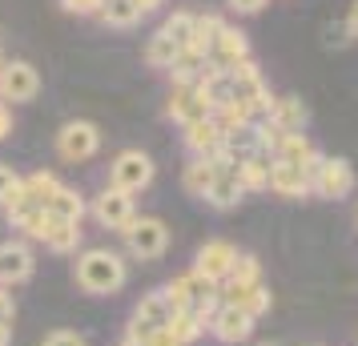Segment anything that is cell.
Wrapping results in <instances>:
<instances>
[{
  "label": "cell",
  "instance_id": "cell-1",
  "mask_svg": "<svg viewBox=\"0 0 358 346\" xmlns=\"http://www.w3.org/2000/svg\"><path fill=\"white\" fill-rule=\"evenodd\" d=\"M73 278L85 294L93 298H109L117 290H125L129 282V262L109 246H89L77 254V266H73Z\"/></svg>",
  "mask_w": 358,
  "mask_h": 346
},
{
  "label": "cell",
  "instance_id": "cell-2",
  "mask_svg": "<svg viewBox=\"0 0 358 346\" xmlns=\"http://www.w3.org/2000/svg\"><path fill=\"white\" fill-rule=\"evenodd\" d=\"M153 157L149 153H141V149H121L113 157V165H109V185L113 189H121V194H141V189H149L153 185Z\"/></svg>",
  "mask_w": 358,
  "mask_h": 346
},
{
  "label": "cell",
  "instance_id": "cell-3",
  "mask_svg": "<svg viewBox=\"0 0 358 346\" xmlns=\"http://www.w3.org/2000/svg\"><path fill=\"white\" fill-rule=\"evenodd\" d=\"M121 238H125L129 258H137V262H157L169 250V226H165L162 217H133L129 230L121 233Z\"/></svg>",
  "mask_w": 358,
  "mask_h": 346
},
{
  "label": "cell",
  "instance_id": "cell-4",
  "mask_svg": "<svg viewBox=\"0 0 358 346\" xmlns=\"http://www.w3.org/2000/svg\"><path fill=\"white\" fill-rule=\"evenodd\" d=\"M173 314L178 310H173V302L165 298V290H149V294H141V302L133 306V318H129V330H125V334L149 343V334L165 330L169 322H173Z\"/></svg>",
  "mask_w": 358,
  "mask_h": 346
},
{
  "label": "cell",
  "instance_id": "cell-5",
  "mask_svg": "<svg viewBox=\"0 0 358 346\" xmlns=\"http://www.w3.org/2000/svg\"><path fill=\"white\" fill-rule=\"evenodd\" d=\"M165 298L173 302V310H201V306H213L217 302V286L210 278H201L197 270H185L178 278H169V286H162Z\"/></svg>",
  "mask_w": 358,
  "mask_h": 346
},
{
  "label": "cell",
  "instance_id": "cell-6",
  "mask_svg": "<svg viewBox=\"0 0 358 346\" xmlns=\"http://www.w3.org/2000/svg\"><path fill=\"white\" fill-rule=\"evenodd\" d=\"M101 149V129L93 121H65L61 133H57V153H61V161H89V157H97Z\"/></svg>",
  "mask_w": 358,
  "mask_h": 346
},
{
  "label": "cell",
  "instance_id": "cell-7",
  "mask_svg": "<svg viewBox=\"0 0 358 346\" xmlns=\"http://www.w3.org/2000/svg\"><path fill=\"white\" fill-rule=\"evenodd\" d=\"M36 274V254L24 238H8L0 242V286L13 290V286H24V282Z\"/></svg>",
  "mask_w": 358,
  "mask_h": 346
},
{
  "label": "cell",
  "instance_id": "cell-8",
  "mask_svg": "<svg viewBox=\"0 0 358 346\" xmlns=\"http://www.w3.org/2000/svg\"><path fill=\"white\" fill-rule=\"evenodd\" d=\"M41 93V73L29 61H0V101L4 105H20Z\"/></svg>",
  "mask_w": 358,
  "mask_h": 346
},
{
  "label": "cell",
  "instance_id": "cell-9",
  "mask_svg": "<svg viewBox=\"0 0 358 346\" xmlns=\"http://www.w3.org/2000/svg\"><path fill=\"white\" fill-rule=\"evenodd\" d=\"M93 217H97V226H105V230L113 233H125L129 230V222L137 217V210H133V198L129 194H121V189H113V185H105L97 198H93Z\"/></svg>",
  "mask_w": 358,
  "mask_h": 346
},
{
  "label": "cell",
  "instance_id": "cell-10",
  "mask_svg": "<svg viewBox=\"0 0 358 346\" xmlns=\"http://www.w3.org/2000/svg\"><path fill=\"white\" fill-rule=\"evenodd\" d=\"M234 262H238V246H234V242H226V238H210L206 246L197 250L194 270L201 274V278H210L213 286H222V282H226V274L234 270Z\"/></svg>",
  "mask_w": 358,
  "mask_h": 346
},
{
  "label": "cell",
  "instance_id": "cell-11",
  "mask_svg": "<svg viewBox=\"0 0 358 346\" xmlns=\"http://www.w3.org/2000/svg\"><path fill=\"white\" fill-rule=\"evenodd\" d=\"M165 117H173L181 129H185V125H194V121L213 117V105L197 93V85H173V93L165 101Z\"/></svg>",
  "mask_w": 358,
  "mask_h": 346
},
{
  "label": "cell",
  "instance_id": "cell-12",
  "mask_svg": "<svg viewBox=\"0 0 358 346\" xmlns=\"http://www.w3.org/2000/svg\"><path fill=\"white\" fill-rule=\"evenodd\" d=\"M210 334L217 343L238 346L254 334V318L245 310H238V306H229V302H217V310H213V318H210Z\"/></svg>",
  "mask_w": 358,
  "mask_h": 346
},
{
  "label": "cell",
  "instance_id": "cell-13",
  "mask_svg": "<svg viewBox=\"0 0 358 346\" xmlns=\"http://www.w3.org/2000/svg\"><path fill=\"white\" fill-rule=\"evenodd\" d=\"M350 189H355V169L346 157H326L322 169H318V178H314V194L326 201H338V198H350Z\"/></svg>",
  "mask_w": 358,
  "mask_h": 346
},
{
  "label": "cell",
  "instance_id": "cell-14",
  "mask_svg": "<svg viewBox=\"0 0 358 346\" xmlns=\"http://www.w3.org/2000/svg\"><path fill=\"white\" fill-rule=\"evenodd\" d=\"M242 61H250V41H245V33H242V29L222 24V33H217V41H213L210 61H206V65L222 69V73H234Z\"/></svg>",
  "mask_w": 358,
  "mask_h": 346
},
{
  "label": "cell",
  "instance_id": "cell-15",
  "mask_svg": "<svg viewBox=\"0 0 358 346\" xmlns=\"http://www.w3.org/2000/svg\"><path fill=\"white\" fill-rule=\"evenodd\" d=\"M270 189L278 198H310V178L294 161H270Z\"/></svg>",
  "mask_w": 358,
  "mask_h": 346
},
{
  "label": "cell",
  "instance_id": "cell-16",
  "mask_svg": "<svg viewBox=\"0 0 358 346\" xmlns=\"http://www.w3.org/2000/svg\"><path fill=\"white\" fill-rule=\"evenodd\" d=\"M217 298L229 302V306H238V310H245L254 322H258L262 314H270V306H274V294H270V286H266V282L245 286V290H222V286H217Z\"/></svg>",
  "mask_w": 358,
  "mask_h": 346
},
{
  "label": "cell",
  "instance_id": "cell-17",
  "mask_svg": "<svg viewBox=\"0 0 358 346\" xmlns=\"http://www.w3.org/2000/svg\"><path fill=\"white\" fill-rule=\"evenodd\" d=\"M242 198H245V189H242V182H238V161H234V165H226V169L213 178L210 194H206L201 201L213 206V210H234Z\"/></svg>",
  "mask_w": 358,
  "mask_h": 346
},
{
  "label": "cell",
  "instance_id": "cell-18",
  "mask_svg": "<svg viewBox=\"0 0 358 346\" xmlns=\"http://www.w3.org/2000/svg\"><path fill=\"white\" fill-rule=\"evenodd\" d=\"M181 141H185V149L194 153V157H217V149H222V129L213 125V117H206V121H194V125H185V133H181Z\"/></svg>",
  "mask_w": 358,
  "mask_h": 346
},
{
  "label": "cell",
  "instance_id": "cell-19",
  "mask_svg": "<svg viewBox=\"0 0 358 346\" xmlns=\"http://www.w3.org/2000/svg\"><path fill=\"white\" fill-rule=\"evenodd\" d=\"M266 121H270L274 129H282V133H302L306 121H310V113H306V105H302L298 97H274Z\"/></svg>",
  "mask_w": 358,
  "mask_h": 346
},
{
  "label": "cell",
  "instance_id": "cell-20",
  "mask_svg": "<svg viewBox=\"0 0 358 346\" xmlns=\"http://www.w3.org/2000/svg\"><path fill=\"white\" fill-rule=\"evenodd\" d=\"M217 173H222V169H217L210 157H194V161L185 165V173H181V189H185L189 198H206Z\"/></svg>",
  "mask_w": 358,
  "mask_h": 346
},
{
  "label": "cell",
  "instance_id": "cell-21",
  "mask_svg": "<svg viewBox=\"0 0 358 346\" xmlns=\"http://www.w3.org/2000/svg\"><path fill=\"white\" fill-rule=\"evenodd\" d=\"M222 24H226V20L213 17V13L194 17V36H189L185 52H194V57H201V61H210V49H213V41H217V33H222Z\"/></svg>",
  "mask_w": 358,
  "mask_h": 346
},
{
  "label": "cell",
  "instance_id": "cell-22",
  "mask_svg": "<svg viewBox=\"0 0 358 346\" xmlns=\"http://www.w3.org/2000/svg\"><path fill=\"white\" fill-rule=\"evenodd\" d=\"M85 210H89V201H85L73 185H61L49 201V217H57V222H77V226H81Z\"/></svg>",
  "mask_w": 358,
  "mask_h": 346
},
{
  "label": "cell",
  "instance_id": "cell-23",
  "mask_svg": "<svg viewBox=\"0 0 358 346\" xmlns=\"http://www.w3.org/2000/svg\"><path fill=\"white\" fill-rule=\"evenodd\" d=\"M238 182H242L245 194H258V189H270V157L266 153H250L238 161Z\"/></svg>",
  "mask_w": 358,
  "mask_h": 346
},
{
  "label": "cell",
  "instance_id": "cell-24",
  "mask_svg": "<svg viewBox=\"0 0 358 346\" xmlns=\"http://www.w3.org/2000/svg\"><path fill=\"white\" fill-rule=\"evenodd\" d=\"M20 189H24L29 206L49 210V201H52V194L61 189V182H57V173H49V169H36V173H29V178H20Z\"/></svg>",
  "mask_w": 358,
  "mask_h": 346
},
{
  "label": "cell",
  "instance_id": "cell-25",
  "mask_svg": "<svg viewBox=\"0 0 358 346\" xmlns=\"http://www.w3.org/2000/svg\"><path fill=\"white\" fill-rule=\"evenodd\" d=\"M13 222V230H20V238L24 242H45V233H49V226H52V217H49V210H20V214H13L8 217Z\"/></svg>",
  "mask_w": 358,
  "mask_h": 346
},
{
  "label": "cell",
  "instance_id": "cell-26",
  "mask_svg": "<svg viewBox=\"0 0 358 346\" xmlns=\"http://www.w3.org/2000/svg\"><path fill=\"white\" fill-rule=\"evenodd\" d=\"M45 246H49L52 254H77V250H81V226H77V222H57V217H52L49 233H45Z\"/></svg>",
  "mask_w": 358,
  "mask_h": 346
},
{
  "label": "cell",
  "instance_id": "cell-27",
  "mask_svg": "<svg viewBox=\"0 0 358 346\" xmlns=\"http://www.w3.org/2000/svg\"><path fill=\"white\" fill-rule=\"evenodd\" d=\"M258 282H262V262L254 254H238L234 270H229L226 282H222V290H245V286H258Z\"/></svg>",
  "mask_w": 358,
  "mask_h": 346
},
{
  "label": "cell",
  "instance_id": "cell-28",
  "mask_svg": "<svg viewBox=\"0 0 358 346\" xmlns=\"http://www.w3.org/2000/svg\"><path fill=\"white\" fill-rule=\"evenodd\" d=\"M178 57H181V49L165 33L149 36V45H145V65L149 69H173V65H178Z\"/></svg>",
  "mask_w": 358,
  "mask_h": 346
},
{
  "label": "cell",
  "instance_id": "cell-29",
  "mask_svg": "<svg viewBox=\"0 0 358 346\" xmlns=\"http://www.w3.org/2000/svg\"><path fill=\"white\" fill-rule=\"evenodd\" d=\"M97 17L105 20V24H113V29H133V24L141 20V13H137L133 0H105Z\"/></svg>",
  "mask_w": 358,
  "mask_h": 346
},
{
  "label": "cell",
  "instance_id": "cell-30",
  "mask_svg": "<svg viewBox=\"0 0 358 346\" xmlns=\"http://www.w3.org/2000/svg\"><path fill=\"white\" fill-rule=\"evenodd\" d=\"M165 330H169V334H173L181 346H194L197 338L206 334V322H201L194 310H181V314H173V322H169Z\"/></svg>",
  "mask_w": 358,
  "mask_h": 346
},
{
  "label": "cell",
  "instance_id": "cell-31",
  "mask_svg": "<svg viewBox=\"0 0 358 346\" xmlns=\"http://www.w3.org/2000/svg\"><path fill=\"white\" fill-rule=\"evenodd\" d=\"M310 153H314V145H310L306 133H286V137H282V145H278V153H274V161H294V165H302Z\"/></svg>",
  "mask_w": 358,
  "mask_h": 346
},
{
  "label": "cell",
  "instance_id": "cell-32",
  "mask_svg": "<svg viewBox=\"0 0 358 346\" xmlns=\"http://www.w3.org/2000/svg\"><path fill=\"white\" fill-rule=\"evenodd\" d=\"M157 33H165L178 49H185L189 36H194V13H173V17H165V24L157 29Z\"/></svg>",
  "mask_w": 358,
  "mask_h": 346
},
{
  "label": "cell",
  "instance_id": "cell-33",
  "mask_svg": "<svg viewBox=\"0 0 358 346\" xmlns=\"http://www.w3.org/2000/svg\"><path fill=\"white\" fill-rule=\"evenodd\" d=\"M41 346H89V338H85L81 330H49L41 338Z\"/></svg>",
  "mask_w": 358,
  "mask_h": 346
},
{
  "label": "cell",
  "instance_id": "cell-34",
  "mask_svg": "<svg viewBox=\"0 0 358 346\" xmlns=\"http://www.w3.org/2000/svg\"><path fill=\"white\" fill-rule=\"evenodd\" d=\"M101 4L105 0H61V8L65 13H77V17H93V13H101Z\"/></svg>",
  "mask_w": 358,
  "mask_h": 346
},
{
  "label": "cell",
  "instance_id": "cell-35",
  "mask_svg": "<svg viewBox=\"0 0 358 346\" xmlns=\"http://www.w3.org/2000/svg\"><path fill=\"white\" fill-rule=\"evenodd\" d=\"M17 182H20V173H13V165H4V161H0V201L8 198V189H13Z\"/></svg>",
  "mask_w": 358,
  "mask_h": 346
},
{
  "label": "cell",
  "instance_id": "cell-36",
  "mask_svg": "<svg viewBox=\"0 0 358 346\" xmlns=\"http://www.w3.org/2000/svg\"><path fill=\"white\" fill-rule=\"evenodd\" d=\"M0 318H8V322L17 318V302H13V294H8L4 286H0Z\"/></svg>",
  "mask_w": 358,
  "mask_h": 346
},
{
  "label": "cell",
  "instance_id": "cell-37",
  "mask_svg": "<svg viewBox=\"0 0 358 346\" xmlns=\"http://www.w3.org/2000/svg\"><path fill=\"white\" fill-rule=\"evenodd\" d=\"M8 133H13V105H4V101H0V141H4Z\"/></svg>",
  "mask_w": 358,
  "mask_h": 346
},
{
  "label": "cell",
  "instance_id": "cell-38",
  "mask_svg": "<svg viewBox=\"0 0 358 346\" xmlns=\"http://www.w3.org/2000/svg\"><path fill=\"white\" fill-rule=\"evenodd\" d=\"M234 13H258V8H266V0H226Z\"/></svg>",
  "mask_w": 358,
  "mask_h": 346
},
{
  "label": "cell",
  "instance_id": "cell-39",
  "mask_svg": "<svg viewBox=\"0 0 358 346\" xmlns=\"http://www.w3.org/2000/svg\"><path fill=\"white\" fill-rule=\"evenodd\" d=\"M149 346H181L169 330H157V334H149Z\"/></svg>",
  "mask_w": 358,
  "mask_h": 346
},
{
  "label": "cell",
  "instance_id": "cell-40",
  "mask_svg": "<svg viewBox=\"0 0 358 346\" xmlns=\"http://www.w3.org/2000/svg\"><path fill=\"white\" fill-rule=\"evenodd\" d=\"M0 346H13V322L0 318Z\"/></svg>",
  "mask_w": 358,
  "mask_h": 346
},
{
  "label": "cell",
  "instance_id": "cell-41",
  "mask_svg": "<svg viewBox=\"0 0 358 346\" xmlns=\"http://www.w3.org/2000/svg\"><path fill=\"white\" fill-rule=\"evenodd\" d=\"M346 33L358 36V0H355V8H350V17H346Z\"/></svg>",
  "mask_w": 358,
  "mask_h": 346
},
{
  "label": "cell",
  "instance_id": "cell-42",
  "mask_svg": "<svg viewBox=\"0 0 358 346\" xmlns=\"http://www.w3.org/2000/svg\"><path fill=\"white\" fill-rule=\"evenodd\" d=\"M133 4H137V13H141V17H145V13H153V8H157V4H162V0H133Z\"/></svg>",
  "mask_w": 358,
  "mask_h": 346
},
{
  "label": "cell",
  "instance_id": "cell-43",
  "mask_svg": "<svg viewBox=\"0 0 358 346\" xmlns=\"http://www.w3.org/2000/svg\"><path fill=\"white\" fill-rule=\"evenodd\" d=\"M117 346H149V343H141V338H133V334H125V338H121Z\"/></svg>",
  "mask_w": 358,
  "mask_h": 346
},
{
  "label": "cell",
  "instance_id": "cell-44",
  "mask_svg": "<svg viewBox=\"0 0 358 346\" xmlns=\"http://www.w3.org/2000/svg\"><path fill=\"white\" fill-rule=\"evenodd\" d=\"M355 222H358V217H355Z\"/></svg>",
  "mask_w": 358,
  "mask_h": 346
}]
</instances>
